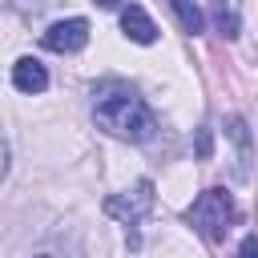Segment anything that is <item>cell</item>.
<instances>
[{"label":"cell","mask_w":258,"mask_h":258,"mask_svg":"<svg viewBox=\"0 0 258 258\" xmlns=\"http://www.w3.org/2000/svg\"><path fill=\"white\" fill-rule=\"evenodd\" d=\"M93 117L97 125L117 141H145L153 137V113L145 97L125 81H105L93 93Z\"/></svg>","instance_id":"cell-1"},{"label":"cell","mask_w":258,"mask_h":258,"mask_svg":"<svg viewBox=\"0 0 258 258\" xmlns=\"http://www.w3.org/2000/svg\"><path fill=\"white\" fill-rule=\"evenodd\" d=\"M185 218L194 222V230H198L206 242H222L226 230H230V222H234V198H230L222 185H214V189H206V194L189 206Z\"/></svg>","instance_id":"cell-2"},{"label":"cell","mask_w":258,"mask_h":258,"mask_svg":"<svg viewBox=\"0 0 258 258\" xmlns=\"http://www.w3.org/2000/svg\"><path fill=\"white\" fill-rule=\"evenodd\" d=\"M149 210H153V181H137L133 189L113 194V198L105 202V214L117 218V222H125V226H137Z\"/></svg>","instance_id":"cell-3"},{"label":"cell","mask_w":258,"mask_h":258,"mask_svg":"<svg viewBox=\"0 0 258 258\" xmlns=\"http://www.w3.org/2000/svg\"><path fill=\"white\" fill-rule=\"evenodd\" d=\"M40 44L52 48V52H81L89 44V20L85 16H69V20L48 24V32L40 36Z\"/></svg>","instance_id":"cell-4"},{"label":"cell","mask_w":258,"mask_h":258,"mask_svg":"<svg viewBox=\"0 0 258 258\" xmlns=\"http://www.w3.org/2000/svg\"><path fill=\"white\" fill-rule=\"evenodd\" d=\"M121 32H125L129 40H137V44H153V40H157V24L149 20V12H145L141 4H129V8L121 12Z\"/></svg>","instance_id":"cell-5"},{"label":"cell","mask_w":258,"mask_h":258,"mask_svg":"<svg viewBox=\"0 0 258 258\" xmlns=\"http://www.w3.org/2000/svg\"><path fill=\"white\" fill-rule=\"evenodd\" d=\"M12 85H16L20 93H44V89H48V73H44L40 60L20 56V60L12 64Z\"/></svg>","instance_id":"cell-6"},{"label":"cell","mask_w":258,"mask_h":258,"mask_svg":"<svg viewBox=\"0 0 258 258\" xmlns=\"http://www.w3.org/2000/svg\"><path fill=\"white\" fill-rule=\"evenodd\" d=\"M210 20H214V28H218L226 40L238 36V12H234L226 0H210Z\"/></svg>","instance_id":"cell-7"},{"label":"cell","mask_w":258,"mask_h":258,"mask_svg":"<svg viewBox=\"0 0 258 258\" xmlns=\"http://www.w3.org/2000/svg\"><path fill=\"white\" fill-rule=\"evenodd\" d=\"M169 8H173L177 24H181L189 36H198V32H202V24H206V20H202V8H198L194 0H169Z\"/></svg>","instance_id":"cell-8"},{"label":"cell","mask_w":258,"mask_h":258,"mask_svg":"<svg viewBox=\"0 0 258 258\" xmlns=\"http://www.w3.org/2000/svg\"><path fill=\"white\" fill-rule=\"evenodd\" d=\"M32 258H85V254H81V246L73 238H52L40 250H32Z\"/></svg>","instance_id":"cell-9"},{"label":"cell","mask_w":258,"mask_h":258,"mask_svg":"<svg viewBox=\"0 0 258 258\" xmlns=\"http://www.w3.org/2000/svg\"><path fill=\"white\" fill-rule=\"evenodd\" d=\"M238 258H258V238H254V234H246V238H242V246H238Z\"/></svg>","instance_id":"cell-10"},{"label":"cell","mask_w":258,"mask_h":258,"mask_svg":"<svg viewBox=\"0 0 258 258\" xmlns=\"http://www.w3.org/2000/svg\"><path fill=\"white\" fill-rule=\"evenodd\" d=\"M198 157H210V129L198 133Z\"/></svg>","instance_id":"cell-11"},{"label":"cell","mask_w":258,"mask_h":258,"mask_svg":"<svg viewBox=\"0 0 258 258\" xmlns=\"http://www.w3.org/2000/svg\"><path fill=\"white\" fill-rule=\"evenodd\" d=\"M8 173V145H4V137H0V177Z\"/></svg>","instance_id":"cell-12"},{"label":"cell","mask_w":258,"mask_h":258,"mask_svg":"<svg viewBox=\"0 0 258 258\" xmlns=\"http://www.w3.org/2000/svg\"><path fill=\"white\" fill-rule=\"evenodd\" d=\"M93 4H101V8H117L121 0H93Z\"/></svg>","instance_id":"cell-13"}]
</instances>
